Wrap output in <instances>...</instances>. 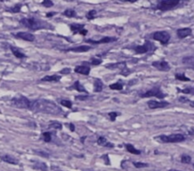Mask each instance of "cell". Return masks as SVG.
<instances>
[{
	"instance_id": "cell-1",
	"label": "cell",
	"mask_w": 194,
	"mask_h": 171,
	"mask_svg": "<svg viewBox=\"0 0 194 171\" xmlns=\"http://www.w3.org/2000/svg\"><path fill=\"white\" fill-rule=\"evenodd\" d=\"M30 109L35 112L47 113L51 115H61L63 112V110L56 104L49 100H45V99H38V100L32 101Z\"/></svg>"
},
{
	"instance_id": "cell-2",
	"label": "cell",
	"mask_w": 194,
	"mask_h": 171,
	"mask_svg": "<svg viewBox=\"0 0 194 171\" xmlns=\"http://www.w3.org/2000/svg\"><path fill=\"white\" fill-rule=\"evenodd\" d=\"M20 24L24 27L27 28L31 31L43 30V29H51V26L47 22H44L42 20L36 19L34 17L30 18H23L20 20Z\"/></svg>"
},
{
	"instance_id": "cell-3",
	"label": "cell",
	"mask_w": 194,
	"mask_h": 171,
	"mask_svg": "<svg viewBox=\"0 0 194 171\" xmlns=\"http://www.w3.org/2000/svg\"><path fill=\"white\" fill-rule=\"evenodd\" d=\"M155 140L160 141L164 144H173V143H181L186 140V137L183 134H170V135H160L155 137Z\"/></svg>"
},
{
	"instance_id": "cell-4",
	"label": "cell",
	"mask_w": 194,
	"mask_h": 171,
	"mask_svg": "<svg viewBox=\"0 0 194 171\" xmlns=\"http://www.w3.org/2000/svg\"><path fill=\"white\" fill-rule=\"evenodd\" d=\"M10 103L13 107L18 108H29L30 109L31 107V101H30L26 96H19V97H13Z\"/></svg>"
},
{
	"instance_id": "cell-5",
	"label": "cell",
	"mask_w": 194,
	"mask_h": 171,
	"mask_svg": "<svg viewBox=\"0 0 194 171\" xmlns=\"http://www.w3.org/2000/svg\"><path fill=\"white\" fill-rule=\"evenodd\" d=\"M180 3L179 0H161L159 1L157 4V9L159 10H162V12H166V10H169L173 9L176 7L177 5Z\"/></svg>"
},
{
	"instance_id": "cell-6",
	"label": "cell",
	"mask_w": 194,
	"mask_h": 171,
	"mask_svg": "<svg viewBox=\"0 0 194 171\" xmlns=\"http://www.w3.org/2000/svg\"><path fill=\"white\" fill-rule=\"evenodd\" d=\"M154 40L159 41L162 45H167L170 39V34L167 31H155L153 34Z\"/></svg>"
},
{
	"instance_id": "cell-7",
	"label": "cell",
	"mask_w": 194,
	"mask_h": 171,
	"mask_svg": "<svg viewBox=\"0 0 194 171\" xmlns=\"http://www.w3.org/2000/svg\"><path fill=\"white\" fill-rule=\"evenodd\" d=\"M140 97L147 98V97H157L160 99H163L165 97V94L161 91L160 87H153L152 90H149L146 92L140 94Z\"/></svg>"
},
{
	"instance_id": "cell-8",
	"label": "cell",
	"mask_w": 194,
	"mask_h": 171,
	"mask_svg": "<svg viewBox=\"0 0 194 171\" xmlns=\"http://www.w3.org/2000/svg\"><path fill=\"white\" fill-rule=\"evenodd\" d=\"M155 49H156V48H155V46L153 45V43L146 42L144 45L136 46L135 48V52L136 54H144V53H147L149 52H153Z\"/></svg>"
},
{
	"instance_id": "cell-9",
	"label": "cell",
	"mask_w": 194,
	"mask_h": 171,
	"mask_svg": "<svg viewBox=\"0 0 194 171\" xmlns=\"http://www.w3.org/2000/svg\"><path fill=\"white\" fill-rule=\"evenodd\" d=\"M153 67H154L156 69L161 70V71H170V64L165 61V60H158V61H154L152 63Z\"/></svg>"
},
{
	"instance_id": "cell-10",
	"label": "cell",
	"mask_w": 194,
	"mask_h": 171,
	"mask_svg": "<svg viewBox=\"0 0 194 171\" xmlns=\"http://www.w3.org/2000/svg\"><path fill=\"white\" fill-rule=\"evenodd\" d=\"M16 38H19V39H23L27 42H33L35 40V36L33 35L30 32H27V31H19L17 32L15 35Z\"/></svg>"
},
{
	"instance_id": "cell-11",
	"label": "cell",
	"mask_w": 194,
	"mask_h": 171,
	"mask_svg": "<svg viewBox=\"0 0 194 171\" xmlns=\"http://www.w3.org/2000/svg\"><path fill=\"white\" fill-rule=\"evenodd\" d=\"M116 41V37H110V36H105L101 39H99L98 41H95L93 39H87L85 40L86 43H90V44H95V45H98V44H108L111 42H115Z\"/></svg>"
},
{
	"instance_id": "cell-12",
	"label": "cell",
	"mask_w": 194,
	"mask_h": 171,
	"mask_svg": "<svg viewBox=\"0 0 194 171\" xmlns=\"http://www.w3.org/2000/svg\"><path fill=\"white\" fill-rule=\"evenodd\" d=\"M149 108L151 109H155V108H166L168 107L170 103L169 102H157L154 100H151L147 103Z\"/></svg>"
},
{
	"instance_id": "cell-13",
	"label": "cell",
	"mask_w": 194,
	"mask_h": 171,
	"mask_svg": "<svg viewBox=\"0 0 194 171\" xmlns=\"http://www.w3.org/2000/svg\"><path fill=\"white\" fill-rule=\"evenodd\" d=\"M70 30L74 32V34H80L81 35H86L87 31L84 29V25H80V24H72L70 25Z\"/></svg>"
},
{
	"instance_id": "cell-14",
	"label": "cell",
	"mask_w": 194,
	"mask_h": 171,
	"mask_svg": "<svg viewBox=\"0 0 194 171\" xmlns=\"http://www.w3.org/2000/svg\"><path fill=\"white\" fill-rule=\"evenodd\" d=\"M176 34H177V36H178L180 39H183V38L190 36L192 34V30L190 29V28H182V29L177 30Z\"/></svg>"
},
{
	"instance_id": "cell-15",
	"label": "cell",
	"mask_w": 194,
	"mask_h": 171,
	"mask_svg": "<svg viewBox=\"0 0 194 171\" xmlns=\"http://www.w3.org/2000/svg\"><path fill=\"white\" fill-rule=\"evenodd\" d=\"M89 49H91L90 46L87 45H82V46H79V47H74V48H70L67 49H64V52H86Z\"/></svg>"
},
{
	"instance_id": "cell-16",
	"label": "cell",
	"mask_w": 194,
	"mask_h": 171,
	"mask_svg": "<svg viewBox=\"0 0 194 171\" xmlns=\"http://www.w3.org/2000/svg\"><path fill=\"white\" fill-rule=\"evenodd\" d=\"M98 146H106V147H110V148H112L114 147V144H112V143H110L107 141V139L105 138L104 136H99L98 138Z\"/></svg>"
},
{
	"instance_id": "cell-17",
	"label": "cell",
	"mask_w": 194,
	"mask_h": 171,
	"mask_svg": "<svg viewBox=\"0 0 194 171\" xmlns=\"http://www.w3.org/2000/svg\"><path fill=\"white\" fill-rule=\"evenodd\" d=\"M75 72L82 75H88L90 72V68L87 66H77L75 68Z\"/></svg>"
},
{
	"instance_id": "cell-18",
	"label": "cell",
	"mask_w": 194,
	"mask_h": 171,
	"mask_svg": "<svg viewBox=\"0 0 194 171\" xmlns=\"http://www.w3.org/2000/svg\"><path fill=\"white\" fill-rule=\"evenodd\" d=\"M1 160L3 162L10 164H18V163H19L17 159H15L14 157L10 156V155H3V156H1Z\"/></svg>"
},
{
	"instance_id": "cell-19",
	"label": "cell",
	"mask_w": 194,
	"mask_h": 171,
	"mask_svg": "<svg viewBox=\"0 0 194 171\" xmlns=\"http://www.w3.org/2000/svg\"><path fill=\"white\" fill-rule=\"evenodd\" d=\"M61 80V76L57 74H53V75H47L44 78L41 79L43 82H59Z\"/></svg>"
},
{
	"instance_id": "cell-20",
	"label": "cell",
	"mask_w": 194,
	"mask_h": 171,
	"mask_svg": "<svg viewBox=\"0 0 194 171\" xmlns=\"http://www.w3.org/2000/svg\"><path fill=\"white\" fill-rule=\"evenodd\" d=\"M183 64L186 65L188 69H194V56L185 57L184 59H183Z\"/></svg>"
},
{
	"instance_id": "cell-21",
	"label": "cell",
	"mask_w": 194,
	"mask_h": 171,
	"mask_svg": "<svg viewBox=\"0 0 194 171\" xmlns=\"http://www.w3.org/2000/svg\"><path fill=\"white\" fill-rule=\"evenodd\" d=\"M10 51H12L13 54L14 55L15 57H17V58H19V59H23V58H26V57H27L26 54L23 53L22 52H20L18 49H16V48H14V47H13V46H10Z\"/></svg>"
},
{
	"instance_id": "cell-22",
	"label": "cell",
	"mask_w": 194,
	"mask_h": 171,
	"mask_svg": "<svg viewBox=\"0 0 194 171\" xmlns=\"http://www.w3.org/2000/svg\"><path fill=\"white\" fill-rule=\"evenodd\" d=\"M32 167L37 170L41 171H47V165L43 162H35L32 164Z\"/></svg>"
},
{
	"instance_id": "cell-23",
	"label": "cell",
	"mask_w": 194,
	"mask_h": 171,
	"mask_svg": "<svg viewBox=\"0 0 194 171\" xmlns=\"http://www.w3.org/2000/svg\"><path fill=\"white\" fill-rule=\"evenodd\" d=\"M125 147H126V150L127 151L132 153V154H135V155H139V154L141 153L140 150L136 149V148L133 145H131V144H125Z\"/></svg>"
},
{
	"instance_id": "cell-24",
	"label": "cell",
	"mask_w": 194,
	"mask_h": 171,
	"mask_svg": "<svg viewBox=\"0 0 194 171\" xmlns=\"http://www.w3.org/2000/svg\"><path fill=\"white\" fill-rule=\"evenodd\" d=\"M105 68L109 69H118V68H126V64L124 62H119V63H116V64H108L105 66Z\"/></svg>"
},
{
	"instance_id": "cell-25",
	"label": "cell",
	"mask_w": 194,
	"mask_h": 171,
	"mask_svg": "<svg viewBox=\"0 0 194 171\" xmlns=\"http://www.w3.org/2000/svg\"><path fill=\"white\" fill-rule=\"evenodd\" d=\"M70 89H75L76 90L80 91V92H87L86 90L84 89V87L81 85V82H80V81H76V82L74 83V85L72 86Z\"/></svg>"
},
{
	"instance_id": "cell-26",
	"label": "cell",
	"mask_w": 194,
	"mask_h": 171,
	"mask_svg": "<svg viewBox=\"0 0 194 171\" xmlns=\"http://www.w3.org/2000/svg\"><path fill=\"white\" fill-rule=\"evenodd\" d=\"M102 87H103V84L99 79L94 82V91L95 92H101L102 90Z\"/></svg>"
},
{
	"instance_id": "cell-27",
	"label": "cell",
	"mask_w": 194,
	"mask_h": 171,
	"mask_svg": "<svg viewBox=\"0 0 194 171\" xmlns=\"http://www.w3.org/2000/svg\"><path fill=\"white\" fill-rule=\"evenodd\" d=\"M109 87L113 90H123V83H121V81H118V82L115 83V84L110 85Z\"/></svg>"
},
{
	"instance_id": "cell-28",
	"label": "cell",
	"mask_w": 194,
	"mask_h": 171,
	"mask_svg": "<svg viewBox=\"0 0 194 171\" xmlns=\"http://www.w3.org/2000/svg\"><path fill=\"white\" fill-rule=\"evenodd\" d=\"M48 128H54V129H59L61 130L63 128V125L59 123V122H56V121H53V122H50L48 125Z\"/></svg>"
},
{
	"instance_id": "cell-29",
	"label": "cell",
	"mask_w": 194,
	"mask_h": 171,
	"mask_svg": "<svg viewBox=\"0 0 194 171\" xmlns=\"http://www.w3.org/2000/svg\"><path fill=\"white\" fill-rule=\"evenodd\" d=\"M64 16H66V17H68V18H72V17H76L77 16V13L74 10H71V9H68V10H65L64 13H63Z\"/></svg>"
},
{
	"instance_id": "cell-30",
	"label": "cell",
	"mask_w": 194,
	"mask_h": 171,
	"mask_svg": "<svg viewBox=\"0 0 194 171\" xmlns=\"http://www.w3.org/2000/svg\"><path fill=\"white\" fill-rule=\"evenodd\" d=\"M60 104L62 105V106L67 108H72V102L69 101V100H65V99H62V100H60Z\"/></svg>"
},
{
	"instance_id": "cell-31",
	"label": "cell",
	"mask_w": 194,
	"mask_h": 171,
	"mask_svg": "<svg viewBox=\"0 0 194 171\" xmlns=\"http://www.w3.org/2000/svg\"><path fill=\"white\" fill-rule=\"evenodd\" d=\"M42 135H43V139H44V141H45L46 143L51 142L52 137H51V133H50V132H44V133H43Z\"/></svg>"
},
{
	"instance_id": "cell-32",
	"label": "cell",
	"mask_w": 194,
	"mask_h": 171,
	"mask_svg": "<svg viewBox=\"0 0 194 171\" xmlns=\"http://www.w3.org/2000/svg\"><path fill=\"white\" fill-rule=\"evenodd\" d=\"M20 10H21V5H20V4H18V5H14L13 7H12V8L8 9L9 12L13 13H19V12H20Z\"/></svg>"
},
{
	"instance_id": "cell-33",
	"label": "cell",
	"mask_w": 194,
	"mask_h": 171,
	"mask_svg": "<svg viewBox=\"0 0 194 171\" xmlns=\"http://www.w3.org/2000/svg\"><path fill=\"white\" fill-rule=\"evenodd\" d=\"M133 164L135 165V167L136 168H143V167H149V164L146 163H140V162H134Z\"/></svg>"
},
{
	"instance_id": "cell-34",
	"label": "cell",
	"mask_w": 194,
	"mask_h": 171,
	"mask_svg": "<svg viewBox=\"0 0 194 171\" xmlns=\"http://www.w3.org/2000/svg\"><path fill=\"white\" fill-rule=\"evenodd\" d=\"M181 162L183 164H190L191 162V157L188 155H182L181 156Z\"/></svg>"
},
{
	"instance_id": "cell-35",
	"label": "cell",
	"mask_w": 194,
	"mask_h": 171,
	"mask_svg": "<svg viewBox=\"0 0 194 171\" xmlns=\"http://www.w3.org/2000/svg\"><path fill=\"white\" fill-rule=\"evenodd\" d=\"M175 79L180 81H190V78H187L185 74H180V73L175 74Z\"/></svg>"
},
{
	"instance_id": "cell-36",
	"label": "cell",
	"mask_w": 194,
	"mask_h": 171,
	"mask_svg": "<svg viewBox=\"0 0 194 171\" xmlns=\"http://www.w3.org/2000/svg\"><path fill=\"white\" fill-rule=\"evenodd\" d=\"M96 15H97V10H89V12L87 13L86 17H87V19H93V18L96 17Z\"/></svg>"
},
{
	"instance_id": "cell-37",
	"label": "cell",
	"mask_w": 194,
	"mask_h": 171,
	"mask_svg": "<svg viewBox=\"0 0 194 171\" xmlns=\"http://www.w3.org/2000/svg\"><path fill=\"white\" fill-rule=\"evenodd\" d=\"M91 65L93 66H98L99 64H101L102 63V60L101 59H97V58H92L91 59V61H90Z\"/></svg>"
},
{
	"instance_id": "cell-38",
	"label": "cell",
	"mask_w": 194,
	"mask_h": 171,
	"mask_svg": "<svg viewBox=\"0 0 194 171\" xmlns=\"http://www.w3.org/2000/svg\"><path fill=\"white\" fill-rule=\"evenodd\" d=\"M42 4L47 8H50V7L54 6V3L52 1H50V0H46V1H43Z\"/></svg>"
},
{
	"instance_id": "cell-39",
	"label": "cell",
	"mask_w": 194,
	"mask_h": 171,
	"mask_svg": "<svg viewBox=\"0 0 194 171\" xmlns=\"http://www.w3.org/2000/svg\"><path fill=\"white\" fill-rule=\"evenodd\" d=\"M108 115H109V117H110V120H111V121H115L116 118L118 117V112H109Z\"/></svg>"
},
{
	"instance_id": "cell-40",
	"label": "cell",
	"mask_w": 194,
	"mask_h": 171,
	"mask_svg": "<svg viewBox=\"0 0 194 171\" xmlns=\"http://www.w3.org/2000/svg\"><path fill=\"white\" fill-rule=\"evenodd\" d=\"M36 153L38 154V155H41V156H44V157H48V156H49V154H48V153L44 152V151H42V150H40V151H36Z\"/></svg>"
},
{
	"instance_id": "cell-41",
	"label": "cell",
	"mask_w": 194,
	"mask_h": 171,
	"mask_svg": "<svg viewBox=\"0 0 194 171\" xmlns=\"http://www.w3.org/2000/svg\"><path fill=\"white\" fill-rule=\"evenodd\" d=\"M75 98L77 99V100L82 101V100H86V99H88V96H87V95H85V96H81V95H79V96H76Z\"/></svg>"
},
{
	"instance_id": "cell-42",
	"label": "cell",
	"mask_w": 194,
	"mask_h": 171,
	"mask_svg": "<svg viewBox=\"0 0 194 171\" xmlns=\"http://www.w3.org/2000/svg\"><path fill=\"white\" fill-rule=\"evenodd\" d=\"M69 72H70V69H68V68H65L64 69H63L62 71H61V73H62V74H64V73L68 74Z\"/></svg>"
},
{
	"instance_id": "cell-43",
	"label": "cell",
	"mask_w": 194,
	"mask_h": 171,
	"mask_svg": "<svg viewBox=\"0 0 194 171\" xmlns=\"http://www.w3.org/2000/svg\"><path fill=\"white\" fill-rule=\"evenodd\" d=\"M51 168H52V170H54V171H62L58 167H56V165H52Z\"/></svg>"
},
{
	"instance_id": "cell-44",
	"label": "cell",
	"mask_w": 194,
	"mask_h": 171,
	"mask_svg": "<svg viewBox=\"0 0 194 171\" xmlns=\"http://www.w3.org/2000/svg\"><path fill=\"white\" fill-rule=\"evenodd\" d=\"M69 128H70V130L71 131H75V125H73V124H69Z\"/></svg>"
},
{
	"instance_id": "cell-45",
	"label": "cell",
	"mask_w": 194,
	"mask_h": 171,
	"mask_svg": "<svg viewBox=\"0 0 194 171\" xmlns=\"http://www.w3.org/2000/svg\"><path fill=\"white\" fill-rule=\"evenodd\" d=\"M55 14H56V13H48L47 14V17H51V16H54Z\"/></svg>"
},
{
	"instance_id": "cell-46",
	"label": "cell",
	"mask_w": 194,
	"mask_h": 171,
	"mask_svg": "<svg viewBox=\"0 0 194 171\" xmlns=\"http://www.w3.org/2000/svg\"><path fill=\"white\" fill-rule=\"evenodd\" d=\"M188 103H190V106L194 108V101H190V100H188Z\"/></svg>"
},
{
	"instance_id": "cell-47",
	"label": "cell",
	"mask_w": 194,
	"mask_h": 171,
	"mask_svg": "<svg viewBox=\"0 0 194 171\" xmlns=\"http://www.w3.org/2000/svg\"><path fill=\"white\" fill-rule=\"evenodd\" d=\"M169 171H179V170H176V169H170V170H169Z\"/></svg>"
},
{
	"instance_id": "cell-48",
	"label": "cell",
	"mask_w": 194,
	"mask_h": 171,
	"mask_svg": "<svg viewBox=\"0 0 194 171\" xmlns=\"http://www.w3.org/2000/svg\"><path fill=\"white\" fill-rule=\"evenodd\" d=\"M193 167H194V164H193Z\"/></svg>"
},
{
	"instance_id": "cell-49",
	"label": "cell",
	"mask_w": 194,
	"mask_h": 171,
	"mask_svg": "<svg viewBox=\"0 0 194 171\" xmlns=\"http://www.w3.org/2000/svg\"><path fill=\"white\" fill-rule=\"evenodd\" d=\"M85 171H86V170H85Z\"/></svg>"
}]
</instances>
